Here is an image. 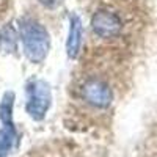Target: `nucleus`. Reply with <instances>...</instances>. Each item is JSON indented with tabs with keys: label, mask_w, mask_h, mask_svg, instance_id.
<instances>
[{
	"label": "nucleus",
	"mask_w": 157,
	"mask_h": 157,
	"mask_svg": "<svg viewBox=\"0 0 157 157\" xmlns=\"http://www.w3.org/2000/svg\"><path fill=\"white\" fill-rule=\"evenodd\" d=\"M39 3L46 8H57L61 3V0H39Z\"/></svg>",
	"instance_id": "1a4fd4ad"
},
{
	"label": "nucleus",
	"mask_w": 157,
	"mask_h": 157,
	"mask_svg": "<svg viewBox=\"0 0 157 157\" xmlns=\"http://www.w3.org/2000/svg\"><path fill=\"white\" fill-rule=\"evenodd\" d=\"M52 104L50 86L44 80H32L27 85V105L25 110L35 121H41Z\"/></svg>",
	"instance_id": "f03ea898"
},
{
	"label": "nucleus",
	"mask_w": 157,
	"mask_h": 157,
	"mask_svg": "<svg viewBox=\"0 0 157 157\" xmlns=\"http://www.w3.org/2000/svg\"><path fill=\"white\" fill-rule=\"evenodd\" d=\"M13 107H14V93L6 91L0 101V121L3 126H13Z\"/></svg>",
	"instance_id": "0eeeda50"
},
{
	"label": "nucleus",
	"mask_w": 157,
	"mask_h": 157,
	"mask_svg": "<svg viewBox=\"0 0 157 157\" xmlns=\"http://www.w3.org/2000/svg\"><path fill=\"white\" fill-rule=\"evenodd\" d=\"M82 94L83 99L93 107L98 109H105L112 104L113 99V93L112 88L102 80H98V78H91L88 80L83 88H82Z\"/></svg>",
	"instance_id": "20e7f679"
},
{
	"label": "nucleus",
	"mask_w": 157,
	"mask_h": 157,
	"mask_svg": "<svg viewBox=\"0 0 157 157\" xmlns=\"http://www.w3.org/2000/svg\"><path fill=\"white\" fill-rule=\"evenodd\" d=\"M17 32L11 24H6L0 29V52L2 54H14L17 50Z\"/></svg>",
	"instance_id": "423d86ee"
},
{
	"label": "nucleus",
	"mask_w": 157,
	"mask_h": 157,
	"mask_svg": "<svg viewBox=\"0 0 157 157\" xmlns=\"http://www.w3.org/2000/svg\"><path fill=\"white\" fill-rule=\"evenodd\" d=\"M21 39L24 52L32 63H41L50 47V38L43 24L33 19H24L21 22Z\"/></svg>",
	"instance_id": "f257e3e1"
},
{
	"label": "nucleus",
	"mask_w": 157,
	"mask_h": 157,
	"mask_svg": "<svg viewBox=\"0 0 157 157\" xmlns=\"http://www.w3.org/2000/svg\"><path fill=\"white\" fill-rule=\"evenodd\" d=\"M16 140V130L14 126H3L0 129V157H6L13 149Z\"/></svg>",
	"instance_id": "6e6552de"
},
{
	"label": "nucleus",
	"mask_w": 157,
	"mask_h": 157,
	"mask_svg": "<svg viewBox=\"0 0 157 157\" xmlns=\"http://www.w3.org/2000/svg\"><path fill=\"white\" fill-rule=\"evenodd\" d=\"M91 27L93 32L101 38H115L120 35L123 29V22L115 13L107 10H98L91 17Z\"/></svg>",
	"instance_id": "7ed1b4c3"
},
{
	"label": "nucleus",
	"mask_w": 157,
	"mask_h": 157,
	"mask_svg": "<svg viewBox=\"0 0 157 157\" xmlns=\"http://www.w3.org/2000/svg\"><path fill=\"white\" fill-rule=\"evenodd\" d=\"M82 36H83V27L82 21L77 14H72L69 17V33L66 39V54L69 58H75L82 47Z\"/></svg>",
	"instance_id": "39448f33"
}]
</instances>
